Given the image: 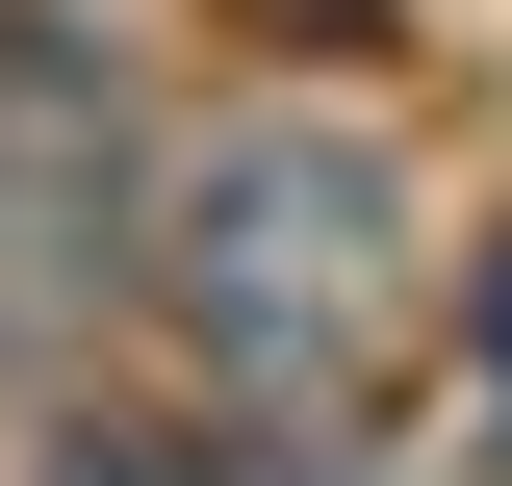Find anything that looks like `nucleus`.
<instances>
[{"label":"nucleus","instance_id":"obj_1","mask_svg":"<svg viewBox=\"0 0 512 486\" xmlns=\"http://www.w3.org/2000/svg\"><path fill=\"white\" fill-rule=\"evenodd\" d=\"M154 282H180V333L231 384H359L384 307H410V180H384L359 128H205L180 205H154Z\"/></svg>","mask_w":512,"mask_h":486},{"label":"nucleus","instance_id":"obj_4","mask_svg":"<svg viewBox=\"0 0 512 486\" xmlns=\"http://www.w3.org/2000/svg\"><path fill=\"white\" fill-rule=\"evenodd\" d=\"M487 435H512V256H487Z\"/></svg>","mask_w":512,"mask_h":486},{"label":"nucleus","instance_id":"obj_3","mask_svg":"<svg viewBox=\"0 0 512 486\" xmlns=\"http://www.w3.org/2000/svg\"><path fill=\"white\" fill-rule=\"evenodd\" d=\"M52 486H180V461H128V435H77V461H52Z\"/></svg>","mask_w":512,"mask_h":486},{"label":"nucleus","instance_id":"obj_2","mask_svg":"<svg viewBox=\"0 0 512 486\" xmlns=\"http://www.w3.org/2000/svg\"><path fill=\"white\" fill-rule=\"evenodd\" d=\"M103 180H128V103L77 26H0V333H52L103 282Z\"/></svg>","mask_w":512,"mask_h":486}]
</instances>
